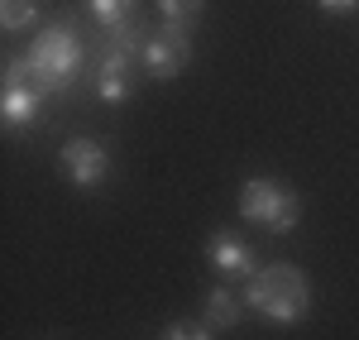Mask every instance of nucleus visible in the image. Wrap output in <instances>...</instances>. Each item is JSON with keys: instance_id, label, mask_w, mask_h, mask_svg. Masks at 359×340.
Wrapping results in <instances>:
<instances>
[{"instance_id": "f03ea898", "label": "nucleus", "mask_w": 359, "mask_h": 340, "mask_svg": "<svg viewBox=\"0 0 359 340\" xmlns=\"http://www.w3.org/2000/svg\"><path fill=\"white\" fill-rule=\"evenodd\" d=\"M25 57H29V67H34V82L43 86V96L72 91L77 77H82V67H86V48H82V39H77L72 25L39 29L34 43L25 48Z\"/></svg>"}, {"instance_id": "9d476101", "label": "nucleus", "mask_w": 359, "mask_h": 340, "mask_svg": "<svg viewBox=\"0 0 359 340\" xmlns=\"http://www.w3.org/2000/svg\"><path fill=\"white\" fill-rule=\"evenodd\" d=\"M201 312H206V326H216V331H230V326H240V321H245V297H235V287H211V292H206V307H201Z\"/></svg>"}, {"instance_id": "20e7f679", "label": "nucleus", "mask_w": 359, "mask_h": 340, "mask_svg": "<svg viewBox=\"0 0 359 340\" xmlns=\"http://www.w3.org/2000/svg\"><path fill=\"white\" fill-rule=\"evenodd\" d=\"M43 106V86L34 82V67L25 53H15L5 62V96H0V120L5 130H29L34 115Z\"/></svg>"}, {"instance_id": "2eb2a0df", "label": "nucleus", "mask_w": 359, "mask_h": 340, "mask_svg": "<svg viewBox=\"0 0 359 340\" xmlns=\"http://www.w3.org/2000/svg\"><path fill=\"white\" fill-rule=\"evenodd\" d=\"M321 10H331V15H350V10H359V0H321Z\"/></svg>"}, {"instance_id": "39448f33", "label": "nucleus", "mask_w": 359, "mask_h": 340, "mask_svg": "<svg viewBox=\"0 0 359 340\" xmlns=\"http://www.w3.org/2000/svg\"><path fill=\"white\" fill-rule=\"evenodd\" d=\"M192 62V34L182 25H158L154 29V39H149V48H144V57H139V67L154 77V82H168V77H177L182 67Z\"/></svg>"}, {"instance_id": "9b49d317", "label": "nucleus", "mask_w": 359, "mask_h": 340, "mask_svg": "<svg viewBox=\"0 0 359 340\" xmlns=\"http://www.w3.org/2000/svg\"><path fill=\"white\" fill-rule=\"evenodd\" d=\"M39 20V0H0V25L5 34H25Z\"/></svg>"}, {"instance_id": "f8f14e48", "label": "nucleus", "mask_w": 359, "mask_h": 340, "mask_svg": "<svg viewBox=\"0 0 359 340\" xmlns=\"http://www.w3.org/2000/svg\"><path fill=\"white\" fill-rule=\"evenodd\" d=\"M135 5H139V0H86V15H91L101 29H111V25L135 20Z\"/></svg>"}, {"instance_id": "6e6552de", "label": "nucleus", "mask_w": 359, "mask_h": 340, "mask_svg": "<svg viewBox=\"0 0 359 340\" xmlns=\"http://www.w3.org/2000/svg\"><path fill=\"white\" fill-rule=\"evenodd\" d=\"M96 96L111 101V106H125L135 96V57L101 53V62H96Z\"/></svg>"}, {"instance_id": "1a4fd4ad", "label": "nucleus", "mask_w": 359, "mask_h": 340, "mask_svg": "<svg viewBox=\"0 0 359 340\" xmlns=\"http://www.w3.org/2000/svg\"><path fill=\"white\" fill-rule=\"evenodd\" d=\"M149 29L139 25V20H125V25H111L101 29V53H120V57H144V48H149Z\"/></svg>"}, {"instance_id": "423d86ee", "label": "nucleus", "mask_w": 359, "mask_h": 340, "mask_svg": "<svg viewBox=\"0 0 359 340\" xmlns=\"http://www.w3.org/2000/svg\"><path fill=\"white\" fill-rule=\"evenodd\" d=\"M57 158H62V172H67V182H72V187H82V192L101 187V182L111 177V154H106V149H101L96 140H86V135L67 140Z\"/></svg>"}, {"instance_id": "7ed1b4c3", "label": "nucleus", "mask_w": 359, "mask_h": 340, "mask_svg": "<svg viewBox=\"0 0 359 340\" xmlns=\"http://www.w3.org/2000/svg\"><path fill=\"white\" fill-rule=\"evenodd\" d=\"M240 216L264 226L269 235H292L302 221V197L278 177H249L240 187Z\"/></svg>"}, {"instance_id": "4468645a", "label": "nucleus", "mask_w": 359, "mask_h": 340, "mask_svg": "<svg viewBox=\"0 0 359 340\" xmlns=\"http://www.w3.org/2000/svg\"><path fill=\"white\" fill-rule=\"evenodd\" d=\"M163 340H211V331H206V326H187V321H177V326H168Z\"/></svg>"}, {"instance_id": "ddd939ff", "label": "nucleus", "mask_w": 359, "mask_h": 340, "mask_svg": "<svg viewBox=\"0 0 359 340\" xmlns=\"http://www.w3.org/2000/svg\"><path fill=\"white\" fill-rule=\"evenodd\" d=\"M201 10H206V0H158V15L168 25H182V29H192Z\"/></svg>"}, {"instance_id": "f257e3e1", "label": "nucleus", "mask_w": 359, "mask_h": 340, "mask_svg": "<svg viewBox=\"0 0 359 340\" xmlns=\"http://www.w3.org/2000/svg\"><path fill=\"white\" fill-rule=\"evenodd\" d=\"M245 307L273 326H297L306 312H311V287H306V273L292 268V264H269L259 268L245 283Z\"/></svg>"}, {"instance_id": "0eeeda50", "label": "nucleus", "mask_w": 359, "mask_h": 340, "mask_svg": "<svg viewBox=\"0 0 359 340\" xmlns=\"http://www.w3.org/2000/svg\"><path fill=\"white\" fill-rule=\"evenodd\" d=\"M206 259L221 268L225 278H245V283H249V278L259 273V259H254V250H249L235 230H216V235L206 240Z\"/></svg>"}]
</instances>
